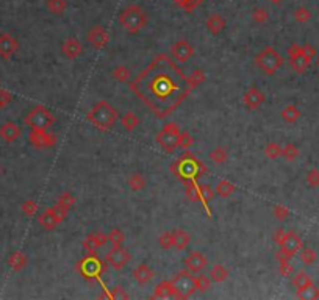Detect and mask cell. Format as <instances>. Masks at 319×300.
Wrapping results in <instances>:
<instances>
[{
    "instance_id": "1",
    "label": "cell",
    "mask_w": 319,
    "mask_h": 300,
    "mask_svg": "<svg viewBox=\"0 0 319 300\" xmlns=\"http://www.w3.org/2000/svg\"><path fill=\"white\" fill-rule=\"evenodd\" d=\"M204 82L205 74L200 69L186 77L168 55L160 53L130 83V89L158 119H164L182 105L197 85Z\"/></svg>"
},
{
    "instance_id": "2",
    "label": "cell",
    "mask_w": 319,
    "mask_h": 300,
    "mask_svg": "<svg viewBox=\"0 0 319 300\" xmlns=\"http://www.w3.org/2000/svg\"><path fill=\"white\" fill-rule=\"evenodd\" d=\"M86 119L100 132H108L116 125L117 119H119V113L108 102L100 100L94 103V107L88 111Z\"/></svg>"
},
{
    "instance_id": "3",
    "label": "cell",
    "mask_w": 319,
    "mask_h": 300,
    "mask_svg": "<svg viewBox=\"0 0 319 300\" xmlns=\"http://www.w3.org/2000/svg\"><path fill=\"white\" fill-rule=\"evenodd\" d=\"M171 170L179 178H182L183 181L200 178V177L205 175L207 172H208L202 161L196 159L194 155H191L190 152H185L180 156L179 161H175V163L171 166Z\"/></svg>"
},
{
    "instance_id": "4",
    "label": "cell",
    "mask_w": 319,
    "mask_h": 300,
    "mask_svg": "<svg viewBox=\"0 0 319 300\" xmlns=\"http://www.w3.org/2000/svg\"><path fill=\"white\" fill-rule=\"evenodd\" d=\"M119 24L130 34H136L147 25V14L138 5L125 6L119 14Z\"/></svg>"
},
{
    "instance_id": "5",
    "label": "cell",
    "mask_w": 319,
    "mask_h": 300,
    "mask_svg": "<svg viewBox=\"0 0 319 300\" xmlns=\"http://www.w3.org/2000/svg\"><path fill=\"white\" fill-rule=\"evenodd\" d=\"M255 63H257L258 69H262V71H263V74L274 75L279 69L283 66V58L274 47L268 45V47H265L262 52L257 55Z\"/></svg>"
},
{
    "instance_id": "6",
    "label": "cell",
    "mask_w": 319,
    "mask_h": 300,
    "mask_svg": "<svg viewBox=\"0 0 319 300\" xmlns=\"http://www.w3.org/2000/svg\"><path fill=\"white\" fill-rule=\"evenodd\" d=\"M23 122H25L31 130H49L55 124V116L50 110H47L42 105H38L28 111Z\"/></svg>"
},
{
    "instance_id": "7",
    "label": "cell",
    "mask_w": 319,
    "mask_h": 300,
    "mask_svg": "<svg viewBox=\"0 0 319 300\" xmlns=\"http://www.w3.org/2000/svg\"><path fill=\"white\" fill-rule=\"evenodd\" d=\"M172 286H174V297L175 299H188L191 297L197 290H196V282L193 272L190 271H180L172 279Z\"/></svg>"
},
{
    "instance_id": "8",
    "label": "cell",
    "mask_w": 319,
    "mask_h": 300,
    "mask_svg": "<svg viewBox=\"0 0 319 300\" xmlns=\"http://www.w3.org/2000/svg\"><path fill=\"white\" fill-rule=\"evenodd\" d=\"M180 127L175 122H169L163 127V130L157 135V143L164 149V152H174L179 147V140H180Z\"/></svg>"
},
{
    "instance_id": "9",
    "label": "cell",
    "mask_w": 319,
    "mask_h": 300,
    "mask_svg": "<svg viewBox=\"0 0 319 300\" xmlns=\"http://www.w3.org/2000/svg\"><path fill=\"white\" fill-rule=\"evenodd\" d=\"M279 247H280V250L277 253V260L279 261L291 260L304 247V241L296 232H287L285 239H283V242Z\"/></svg>"
},
{
    "instance_id": "10",
    "label": "cell",
    "mask_w": 319,
    "mask_h": 300,
    "mask_svg": "<svg viewBox=\"0 0 319 300\" xmlns=\"http://www.w3.org/2000/svg\"><path fill=\"white\" fill-rule=\"evenodd\" d=\"M67 211L60 208V206H52V208H47L45 211H42L39 216H38V222L39 225L47 230V232H50V230H55L58 225H60L64 219L67 217Z\"/></svg>"
},
{
    "instance_id": "11",
    "label": "cell",
    "mask_w": 319,
    "mask_h": 300,
    "mask_svg": "<svg viewBox=\"0 0 319 300\" xmlns=\"http://www.w3.org/2000/svg\"><path fill=\"white\" fill-rule=\"evenodd\" d=\"M77 268L80 269L81 275H83L85 279H97L99 280V277L102 275V272L105 269V264L96 257V253H89L85 260H81L77 264Z\"/></svg>"
},
{
    "instance_id": "12",
    "label": "cell",
    "mask_w": 319,
    "mask_h": 300,
    "mask_svg": "<svg viewBox=\"0 0 319 300\" xmlns=\"http://www.w3.org/2000/svg\"><path fill=\"white\" fill-rule=\"evenodd\" d=\"M130 260H132V255L122 246H113V249L105 257V263L110 264L114 271H122L130 263Z\"/></svg>"
},
{
    "instance_id": "13",
    "label": "cell",
    "mask_w": 319,
    "mask_h": 300,
    "mask_svg": "<svg viewBox=\"0 0 319 300\" xmlns=\"http://www.w3.org/2000/svg\"><path fill=\"white\" fill-rule=\"evenodd\" d=\"M86 39H88V42L96 50H102V49L106 47V44L110 42V34H108V31L105 30V27H102V25H92L88 30Z\"/></svg>"
},
{
    "instance_id": "14",
    "label": "cell",
    "mask_w": 319,
    "mask_h": 300,
    "mask_svg": "<svg viewBox=\"0 0 319 300\" xmlns=\"http://www.w3.org/2000/svg\"><path fill=\"white\" fill-rule=\"evenodd\" d=\"M28 140L36 149H50L56 144V135L50 133L49 130H31Z\"/></svg>"
},
{
    "instance_id": "15",
    "label": "cell",
    "mask_w": 319,
    "mask_h": 300,
    "mask_svg": "<svg viewBox=\"0 0 319 300\" xmlns=\"http://www.w3.org/2000/svg\"><path fill=\"white\" fill-rule=\"evenodd\" d=\"M19 44L17 39L9 33H2L0 34V58L8 61L13 58V55L17 52Z\"/></svg>"
},
{
    "instance_id": "16",
    "label": "cell",
    "mask_w": 319,
    "mask_h": 300,
    "mask_svg": "<svg viewBox=\"0 0 319 300\" xmlns=\"http://www.w3.org/2000/svg\"><path fill=\"white\" fill-rule=\"evenodd\" d=\"M171 52H172V56L179 63H186V61H190L193 58L196 50L186 39H179L172 45Z\"/></svg>"
},
{
    "instance_id": "17",
    "label": "cell",
    "mask_w": 319,
    "mask_h": 300,
    "mask_svg": "<svg viewBox=\"0 0 319 300\" xmlns=\"http://www.w3.org/2000/svg\"><path fill=\"white\" fill-rule=\"evenodd\" d=\"M207 264H208V261H207V257L204 255L202 252H191L190 253V257H186L185 258V266H186V269L190 271V272H193V274H200L202 272L205 268H207Z\"/></svg>"
},
{
    "instance_id": "18",
    "label": "cell",
    "mask_w": 319,
    "mask_h": 300,
    "mask_svg": "<svg viewBox=\"0 0 319 300\" xmlns=\"http://www.w3.org/2000/svg\"><path fill=\"white\" fill-rule=\"evenodd\" d=\"M265 100H266V96L263 94V91H260L255 86L249 88L244 94V105H246L247 110H252V111H255L262 107L265 103Z\"/></svg>"
},
{
    "instance_id": "19",
    "label": "cell",
    "mask_w": 319,
    "mask_h": 300,
    "mask_svg": "<svg viewBox=\"0 0 319 300\" xmlns=\"http://www.w3.org/2000/svg\"><path fill=\"white\" fill-rule=\"evenodd\" d=\"M108 242V235L105 233H89L83 239V249L88 253H96L100 247H103Z\"/></svg>"
},
{
    "instance_id": "20",
    "label": "cell",
    "mask_w": 319,
    "mask_h": 300,
    "mask_svg": "<svg viewBox=\"0 0 319 300\" xmlns=\"http://www.w3.org/2000/svg\"><path fill=\"white\" fill-rule=\"evenodd\" d=\"M20 135H22V130L16 122L9 121V122H5L2 127H0V138H2V140L8 144L16 143L20 138Z\"/></svg>"
},
{
    "instance_id": "21",
    "label": "cell",
    "mask_w": 319,
    "mask_h": 300,
    "mask_svg": "<svg viewBox=\"0 0 319 300\" xmlns=\"http://www.w3.org/2000/svg\"><path fill=\"white\" fill-rule=\"evenodd\" d=\"M61 50H63V55L67 60H77L81 55V52H83L81 44L77 38H67L61 45Z\"/></svg>"
},
{
    "instance_id": "22",
    "label": "cell",
    "mask_w": 319,
    "mask_h": 300,
    "mask_svg": "<svg viewBox=\"0 0 319 300\" xmlns=\"http://www.w3.org/2000/svg\"><path fill=\"white\" fill-rule=\"evenodd\" d=\"M27 264H28V258H27L25 253L20 252V250L13 252L8 257V266L13 272H22L27 268Z\"/></svg>"
},
{
    "instance_id": "23",
    "label": "cell",
    "mask_w": 319,
    "mask_h": 300,
    "mask_svg": "<svg viewBox=\"0 0 319 300\" xmlns=\"http://www.w3.org/2000/svg\"><path fill=\"white\" fill-rule=\"evenodd\" d=\"M226 25H227V22H226V19H224L221 14H218V13H213L207 20H205V27H207V30L211 33V34H219V33H222L224 31V28H226Z\"/></svg>"
},
{
    "instance_id": "24",
    "label": "cell",
    "mask_w": 319,
    "mask_h": 300,
    "mask_svg": "<svg viewBox=\"0 0 319 300\" xmlns=\"http://www.w3.org/2000/svg\"><path fill=\"white\" fill-rule=\"evenodd\" d=\"M290 64L293 67V71L294 72H298V74H305L307 69L310 67L312 64V60L309 58V56H305L304 55V49L299 55L296 56H293V58H290Z\"/></svg>"
},
{
    "instance_id": "25",
    "label": "cell",
    "mask_w": 319,
    "mask_h": 300,
    "mask_svg": "<svg viewBox=\"0 0 319 300\" xmlns=\"http://www.w3.org/2000/svg\"><path fill=\"white\" fill-rule=\"evenodd\" d=\"M133 277L139 285H146L153 279V271L147 266V264H139V266H136V269L133 271Z\"/></svg>"
},
{
    "instance_id": "26",
    "label": "cell",
    "mask_w": 319,
    "mask_h": 300,
    "mask_svg": "<svg viewBox=\"0 0 319 300\" xmlns=\"http://www.w3.org/2000/svg\"><path fill=\"white\" fill-rule=\"evenodd\" d=\"M174 233V247L177 250H185L188 246H190V242H191V235L185 232V230L182 228H177Z\"/></svg>"
},
{
    "instance_id": "27",
    "label": "cell",
    "mask_w": 319,
    "mask_h": 300,
    "mask_svg": "<svg viewBox=\"0 0 319 300\" xmlns=\"http://www.w3.org/2000/svg\"><path fill=\"white\" fill-rule=\"evenodd\" d=\"M169 297H174L172 282L164 280V282L158 283L157 288H155V291H153V294H152V299H169Z\"/></svg>"
},
{
    "instance_id": "28",
    "label": "cell",
    "mask_w": 319,
    "mask_h": 300,
    "mask_svg": "<svg viewBox=\"0 0 319 300\" xmlns=\"http://www.w3.org/2000/svg\"><path fill=\"white\" fill-rule=\"evenodd\" d=\"M199 191H200V200H202V205L205 206L208 216H211V210H210L208 203L213 202V199H215L216 191L213 189L210 184H199Z\"/></svg>"
},
{
    "instance_id": "29",
    "label": "cell",
    "mask_w": 319,
    "mask_h": 300,
    "mask_svg": "<svg viewBox=\"0 0 319 300\" xmlns=\"http://www.w3.org/2000/svg\"><path fill=\"white\" fill-rule=\"evenodd\" d=\"M312 285H315V283H313V279H312V277H310L309 274H307V272H304V271H299L296 275L293 277V286L296 288L298 293L302 291V290H305V288L312 286Z\"/></svg>"
},
{
    "instance_id": "30",
    "label": "cell",
    "mask_w": 319,
    "mask_h": 300,
    "mask_svg": "<svg viewBox=\"0 0 319 300\" xmlns=\"http://www.w3.org/2000/svg\"><path fill=\"white\" fill-rule=\"evenodd\" d=\"M127 183H128V188L133 192H141L147 186V180L143 177V174H139V172H135V174L130 175Z\"/></svg>"
},
{
    "instance_id": "31",
    "label": "cell",
    "mask_w": 319,
    "mask_h": 300,
    "mask_svg": "<svg viewBox=\"0 0 319 300\" xmlns=\"http://www.w3.org/2000/svg\"><path fill=\"white\" fill-rule=\"evenodd\" d=\"M185 194L191 202H200V203H202V200H200L199 184H197L196 180H186L185 181Z\"/></svg>"
},
{
    "instance_id": "32",
    "label": "cell",
    "mask_w": 319,
    "mask_h": 300,
    "mask_svg": "<svg viewBox=\"0 0 319 300\" xmlns=\"http://www.w3.org/2000/svg\"><path fill=\"white\" fill-rule=\"evenodd\" d=\"M45 8L49 13L55 16H61L67 9V2L66 0H45Z\"/></svg>"
},
{
    "instance_id": "33",
    "label": "cell",
    "mask_w": 319,
    "mask_h": 300,
    "mask_svg": "<svg viewBox=\"0 0 319 300\" xmlns=\"http://www.w3.org/2000/svg\"><path fill=\"white\" fill-rule=\"evenodd\" d=\"M229 271L226 266H222V264H215V266L211 268V272H210V279L211 282H215V283H222V282H226L229 279Z\"/></svg>"
},
{
    "instance_id": "34",
    "label": "cell",
    "mask_w": 319,
    "mask_h": 300,
    "mask_svg": "<svg viewBox=\"0 0 319 300\" xmlns=\"http://www.w3.org/2000/svg\"><path fill=\"white\" fill-rule=\"evenodd\" d=\"M235 189H236V186L233 183H230L229 180H219L218 184H216V188H215L216 194L222 199H229L230 195L235 192Z\"/></svg>"
},
{
    "instance_id": "35",
    "label": "cell",
    "mask_w": 319,
    "mask_h": 300,
    "mask_svg": "<svg viewBox=\"0 0 319 300\" xmlns=\"http://www.w3.org/2000/svg\"><path fill=\"white\" fill-rule=\"evenodd\" d=\"M282 119L288 122V124H294V122H298L301 119V110L296 107V105H288L282 110Z\"/></svg>"
},
{
    "instance_id": "36",
    "label": "cell",
    "mask_w": 319,
    "mask_h": 300,
    "mask_svg": "<svg viewBox=\"0 0 319 300\" xmlns=\"http://www.w3.org/2000/svg\"><path fill=\"white\" fill-rule=\"evenodd\" d=\"M111 77L116 80V82H119V83H127L128 80L132 78V72H130V69L125 64H119V66H116L113 69Z\"/></svg>"
},
{
    "instance_id": "37",
    "label": "cell",
    "mask_w": 319,
    "mask_h": 300,
    "mask_svg": "<svg viewBox=\"0 0 319 300\" xmlns=\"http://www.w3.org/2000/svg\"><path fill=\"white\" fill-rule=\"evenodd\" d=\"M74 205H75V197H74V194L69 192V191L63 192L56 200V206H60V208L66 210L67 213L70 211V208H72Z\"/></svg>"
},
{
    "instance_id": "38",
    "label": "cell",
    "mask_w": 319,
    "mask_h": 300,
    "mask_svg": "<svg viewBox=\"0 0 319 300\" xmlns=\"http://www.w3.org/2000/svg\"><path fill=\"white\" fill-rule=\"evenodd\" d=\"M139 124H141L139 118L136 116L135 113H132V111L125 113L124 116H122V125H124V129L127 132H133L135 129H138Z\"/></svg>"
},
{
    "instance_id": "39",
    "label": "cell",
    "mask_w": 319,
    "mask_h": 300,
    "mask_svg": "<svg viewBox=\"0 0 319 300\" xmlns=\"http://www.w3.org/2000/svg\"><path fill=\"white\" fill-rule=\"evenodd\" d=\"M210 159L213 161V163L215 164H218V166H221V164H224L226 163V161L229 159V155H227V150L224 149V147H215L210 152Z\"/></svg>"
},
{
    "instance_id": "40",
    "label": "cell",
    "mask_w": 319,
    "mask_h": 300,
    "mask_svg": "<svg viewBox=\"0 0 319 300\" xmlns=\"http://www.w3.org/2000/svg\"><path fill=\"white\" fill-rule=\"evenodd\" d=\"M301 260L307 266H312L318 261V253L312 247H302L301 249Z\"/></svg>"
},
{
    "instance_id": "41",
    "label": "cell",
    "mask_w": 319,
    "mask_h": 300,
    "mask_svg": "<svg viewBox=\"0 0 319 300\" xmlns=\"http://www.w3.org/2000/svg\"><path fill=\"white\" fill-rule=\"evenodd\" d=\"M299 153H301L299 147L296 144H293V143L287 144L285 147H282V156L285 158L287 161H294L299 156Z\"/></svg>"
},
{
    "instance_id": "42",
    "label": "cell",
    "mask_w": 319,
    "mask_h": 300,
    "mask_svg": "<svg viewBox=\"0 0 319 300\" xmlns=\"http://www.w3.org/2000/svg\"><path fill=\"white\" fill-rule=\"evenodd\" d=\"M194 282H196V290L199 293H207L208 290H211V279L204 274L194 277Z\"/></svg>"
},
{
    "instance_id": "43",
    "label": "cell",
    "mask_w": 319,
    "mask_h": 300,
    "mask_svg": "<svg viewBox=\"0 0 319 300\" xmlns=\"http://www.w3.org/2000/svg\"><path fill=\"white\" fill-rule=\"evenodd\" d=\"M263 152L269 159H277L279 156H282V147L277 143H268L263 149Z\"/></svg>"
},
{
    "instance_id": "44",
    "label": "cell",
    "mask_w": 319,
    "mask_h": 300,
    "mask_svg": "<svg viewBox=\"0 0 319 300\" xmlns=\"http://www.w3.org/2000/svg\"><path fill=\"white\" fill-rule=\"evenodd\" d=\"M312 11L305 6H299L294 9V19H296L299 24H307L309 20H312Z\"/></svg>"
},
{
    "instance_id": "45",
    "label": "cell",
    "mask_w": 319,
    "mask_h": 300,
    "mask_svg": "<svg viewBox=\"0 0 319 300\" xmlns=\"http://www.w3.org/2000/svg\"><path fill=\"white\" fill-rule=\"evenodd\" d=\"M273 214H274V217L277 219V221H280V222H285L287 219L290 217V208H287L285 205H282V203H277V205H274V208H273Z\"/></svg>"
},
{
    "instance_id": "46",
    "label": "cell",
    "mask_w": 319,
    "mask_h": 300,
    "mask_svg": "<svg viewBox=\"0 0 319 300\" xmlns=\"http://www.w3.org/2000/svg\"><path fill=\"white\" fill-rule=\"evenodd\" d=\"M252 19H254V22L255 24H266L268 22V19H269V13H268V9L266 8H255L254 11H252Z\"/></svg>"
},
{
    "instance_id": "47",
    "label": "cell",
    "mask_w": 319,
    "mask_h": 300,
    "mask_svg": "<svg viewBox=\"0 0 319 300\" xmlns=\"http://www.w3.org/2000/svg\"><path fill=\"white\" fill-rule=\"evenodd\" d=\"M298 297L299 299H305V300H313V299H319V288L318 286H315V285H312V286H309V288H305V290H302V291H299L298 293Z\"/></svg>"
},
{
    "instance_id": "48",
    "label": "cell",
    "mask_w": 319,
    "mask_h": 300,
    "mask_svg": "<svg viewBox=\"0 0 319 300\" xmlns=\"http://www.w3.org/2000/svg\"><path fill=\"white\" fill-rule=\"evenodd\" d=\"M158 244H160V247L164 249V250L172 249V247H174V233H172V232H164L163 235H160Z\"/></svg>"
},
{
    "instance_id": "49",
    "label": "cell",
    "mask_w": 319,
    "mask_h": 300,
    "mask_svg": "<svg viewBox=\"0 0 319 300\" xmlns=\"http://www.w3.org/2000/svg\"><path fill=\"white\" fill-rule=\"evenodd\" d=\"M20 211L25 214L27 217H33L34 214L38 213V203L34 202V200H25L22 203V206H20Z\"/></svg>"
},
{
    "instance_id": "50",
    "label": "cell",
    "mask_w": 319,
    "mask_h": 300,
    "mask_svg": "<svg viewBox=\"0 0 319 300\" xmlns=\"http://www.w3.org/2000/svg\"><path fill=\"white\" fill-rule=\"evenodd\" d=\"M108 241L111 242L113 246H122V242L125 241V235L122 230L119 228H113L110 235H108Z\"/></svg>"
},
{
    "instance_id": "51",
    "label": "cell",
    "mask_w": 319,
    "mask_h": 300,
    "mask_svg": "<svg viewBox=\"0 0 319 300\" xmlns=\"http://www.w3.org/2000/svg\"><path fill=\"white\" fill-rule=\"evenodd\" d=\"M194 144V138L191 136V133L188 132H180V140H179V147L183 150H188Z\"/></svg>"
},
{
    "instance_id": "52",
    "label": "cell",
    "mask_w": 319,
    "mask_h": 300,
    "mask_svg": "<svg viewBox=\"0 0 319 300\" xmlns=\"http://www.w3.org/2000/svg\"><path fill=\"white\" fill-rule=\"evenodd\" d=\"M177 3H179V6H182L185 11H188V13H193L194 8H197L200 3L204 2V0H175Z\"/></svg>"
},
{
    "instance_id": "53",
    "label": "cell",
    "mask_w": 319,
    "mask_h": 300,
    "mask_svg": "<svg viewBox=\"0 0 319 300\" xmlns=\"http://www.w3.org/2000/svg\"><path fill=\"white\" fill-rule=\"evenodd\" d=\"M293 272H294V268H293V264L290 263V260L280 261V264H279V274L282 277H291Z\"/></svg>"
},
{
    "instance_id": "54",
    "label": "cell",
    "mask_w": 319,
    "mask_h": 300,
    "mask_svg": "<svg viewBox=\"0 0 319 300\" xmlns=\"http://www.w3.org/2000/svg\"><path fill=\"white\" fill-rule=\"evenodd\" d=\"M307 183L312 188H319V170L318 169H312L307 174Z\"/></svg>"
},
{
    "instance_id": "55",
    "label": "cell",
    "mask_w": 319,
    "mask_h": 300,
    "mask_svg": "<svg viewBox=\"0 0 319 300\" xmlns=\"http://www.w3.org/2000/svg\"><path fill=\"white\" fill-rule=\"evenodd\" d=\"M13 100V96H11V92L6 89H0V111H2L5 107L9 105V102Z\"/></svg>"
},
{
    "instance_id": "56",
    "label": "cell",
    "mask_w": 319,
    "mask_h": 300,
    "mask_svg": "<svg viewBox=\"0 0 319 300\" xmlns=\"http://www.w3.org/2000/svg\"><path fill=\"white\" fill-rule=\"evenodd\" d=\"M108 296H110L111 299H114V300H121V299H128V297H130V296L125 293L124 288H121V286H114Z\"/></svg>"
},
{
    "instance_id": "57",
    "label": "cell",
    "mask_w": 319,
    "mask_h": 300,
    "mask_svg": "<svg viewBox=\"0 0 319 300\" xmlns=\"http://www.w3.org/2000/svg\"><path fill=\"white\" fill-rule=\"evenodd\" d=\"M302 49H304V55H305V56H309V58L313 61V58H315L316 53H318L315 45H312V44H305V45H302Z\"/></svg>"
},
{
    "instance_id": "58",
    "label": "cell",
    "mask_w": 319,
    "mask_h": 300,
    "mask_svg": "<svg viewBox=\"0 0 319 300\" xmlns=\"http://www.w3.org/2000/svg\"><path fill=\"white\" fill-rule=\"evenodd\" d=\"M285 235H287L285 228H279V230H276V233L273 235V239H274V242H276L277 246H280L282 242H283V239H285Z\"/></svg>"
},
{
    "instance_id": "59",
    "label": "cell",
    "mask_w": 319,
    "mask_h": 300,
    "mask_svg": "<svg viewBox=\"0 0 319 300\" xmlns=\"http://www.w3.org/2000/svg\"><path fill=\"white\" fill-rule=\"evenodd\" d=\"M288 56L290 58H293V56H296V55H299L301 52H302V45H299L298 42H294V44H291L290 47H288Z\"/></svg>"
},
{
    "instance_id": "60",
    "label": "cell",
    "mask_w": 319,
    "mask_h": 300,
    "mask_svg": "<svg viewBox=\"0 0 319 300\" xmlns=\"http://www.w3.org/2000/svg\"><path fill=\"white\" fill-rule=\"evenodd\" d=\"M269 2H271V3H274V5H280V3L283 2V0H269Z\"/></svg>"
},
{
    "instance_id": "61",
    "label": "cell",
    "mask_w": 319,
    "mask_h": 300,
    "mask_svg": "<svg viewBox=\"0 0 319 300\" xmlns=\"http://www.w3.org/2000/svg\"><path fill=\"white\" fill-rule=\"evenodd\" d=\"M2 172H3V169H2V164H0V175H2Z\"/></svg>"
},
{
    "instance_id": "62",
    "label": "cell",
    "mask_w": 319,
    "mask_h": 300,
    "mask_svg": "<svg viewBox=\"0 0 319 300\" xmlns=\"http://www.w3.org/2000/svg\"><path fill=\"white\" fill-rule=\"evenodd\" d=\"M318 66H319V58H318Z\"/></svg>"
}]
</instances>
